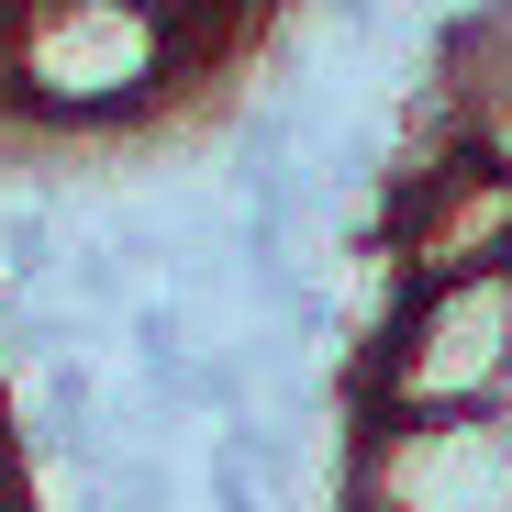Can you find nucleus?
Segmentation results:
<instances>
[{
	"mask_svg": "<svg viewBox=\"0 0 512 512\" xmlns=\"http://www.w3.org/2000/svg\"><path fill=\"white\" fill-rule=\"evenodd\" d=\"M201 78V45L156 0H12L0 12V134L78 145L156 123Z\"/></svg>",
	"mask_w": 512,
	"mask_h": 512,
	"instance_id": "obj_1",
	"label": "nucleus"
},
{
	"mask_svg": "<svg viewBox=\"0 0 512 512\" xmlns=\"http://www.w3.org/2000/svg\"><path fill=\"white\" fill-rule=\"evenodd\" d=\"M357 412H490L512 390V268L412 279V301L346 357Z\"/></svg>",
	"mask_w": 512,
	"mask_h": 512,
	"instance_id": "obj_2",
	"label": "nucleus"
},
{
	"mask_svg": "<svg viewBox=\"0 0 512 512\" xmlns=\"http://www.w3.org/2000/svg\"><path fill=\"white\" fill-rule=\"evenodd\" d=\"M346 512H512V435L490 412H357Z\"/></svg>",
	"mask_w": 512,
	"mask_h": 512,
	"instance_id": "obj_3",
	"label": "nucleus"
},
{
	"mask_svg": "<svg viewBox=\"0 0 512 512\" xmlns=\"http://www.w3.org/2000/svg\"><path fill=\"white\" fill-rule=\"evenodd\" d=\"M0 512H34V490H23V457H0Z\"/></svg>",
	"mask_w": 512,
	"mask_h": 512,
	"instance_id": "obj_4",
	"label": "nucleus"
},
{
	"mask_svg": "<svg viewBox=\"0 0 512 512\" xmlns=\"http://www.w3.org/2000/svg\"><path fill=\"white\" fill-rule=\"evenodd\" d=\"M490 423H501V435H512V390H501V401H490Z\"/></svg>",
	"mask_w": 512,
	"mask_h": 512,
	"instance_id": "obj_5",
	"label": "nucleus"
},
{
	"mask_svg": "<svg viewBox=\"0 0 512 512\" xmlns=\"http://www.w3.org/2000/svg\"><path fill=\"white\" fill-rule=\"evenodd\" d=\"M156 12H179V0H156Z\"/></svg>",
	"mask_w": 512,
	"mask_h": 512,
	"instance_id": "obj_6",
	"label": "nucleus"
},
{
	"mask_svg": "<svg viewBox=\"0 0 512 512\" xmlns=\"http://www.w3.org/2000/svg\"><path fill=\"white\" fill-rule=\"evenodd\" d=\"M0 12H12V0H0Z\"/></svg>",
	"mask_w": 512,
	"mask_h": 512,
	"instance_id": "obj_7",
	"label": "nucleus"
}]
</instances>
